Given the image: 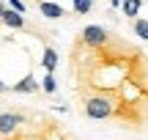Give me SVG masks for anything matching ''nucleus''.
I'll return each instance as SVG.
<instances>
[{
	"instance_id": "1",
	"label": "nucleus",
	"mask_w": 148,
	"mask_h": 140,
	"mask_svg": "<svg viewBox=\"0 0 148 140\" xmlns=\"http://www.w3.org/2000/svg\"><path fill=\"white\" fill-rule=\"evenodd\" d=\"M79 110L90 121H115V104L107 96H99V93H85L82 102H79Z\"/></svg>"
},
{
	"instance_id": "2",
	"label": "nucleus",
	"mask_w": 148,
	"mask_h": 140,
	"mask_svg": "<svg viewBox=\"0 0 148 140\" xmlns=\"http://www.w3.org/2000/svg\"><path fill=\"white\" fill-rule=\"evenodd\" d=\"M110 36H112V33L107 30L104 25H85L82 33H79V41L88 44V47H101V44L110 41Z\"/></svg>"
},
{
	"instance_id": "3",
	"label": "nucleus",
	"mask_w": 148,
	"mask_h": 140,
	"mask_svg": "<svg viewBox=\"0 0 148 140\" xmlns=\"http://www.w3.org/2000/svg\"><path fill=\"white\" fill-rule=\"evenodd\" d=\"M38 11H41V16H47V19H63V16H69V11H66L63 5L49 3V0H38Z\"/></svg>"
},
{
	"instance_id": "4",
	"label": "nucleus",
	"mask_w": 148,
	"mask_h": 140,
	"mask_svg": "<svg viewBox=\"0 0 148 140\" xmlns=\"http://www.w3.org/2000/svg\"><path fill=\"white\" fill-rule=\"evenodd\" d=\"M22 124V115L19 113H0V135H14L16 126Z\"/></svg>"
},
{
	"instance_id": "5",
	"label": "nucleus",
	"mask_w": 148,
	"mask_h": 140,
	"mask_svg": "<svg viewBox=\"0 0 148 140\" xmlns=\"http://www.w3.org/2000/svg\"><path fill=\"white\" fill-rule=\"evenodd\" d=\"M0 22H3L5 27H14V30H22V27H27L25 14H19V11H14V8H5L3 14H0Z\"/></svg>"
},
{
	"instance_id": "6",
	"label": "nucleus",
	"mask_w": 148,
	"mask_h": 140,
	"mask_svg": "<svg viewBox=\"0 0 148 140\" xmlns=\"http://www.w3.org/2000/svg\"><path fill=\"white\" fill-rule=\"evenodd\" d=\"M11 91H14V93H36V91H41V82H36L33 74H25L19 82L11 85Z\"/></svg>"
},
{
	"instance_id": "7",
	"label": "nucleus",
	"mask_w": 148,
	"mask_h": 140,
	"mask_svg": "<svg viewBox=\"0 0 148 140\" xmlns=\"http://www.w3.org/2000/svg\"><path fill=\"white\" fill-rule=\"evenodd\" d=\"M41 66H44L47 71H55V66H58V52H55V47H44Z\"/></svg>"
},
{
	"instance_id": "8",
	"label": "nucleus",
	"mask_w": 148,
	"mask_h": 140,
	"mask_svg": "<svg viewBox=\"0 0 148 140\" xmlns=\"http://www.w3.org/2000/svg\"><path fill=\"white\" fill-rule=\"evenodd\" d=\"M132 30H134L137 38L148 41V19H145V16H134V19H132Z\"/></svg>"
},
{
	"instance_id": "9",
	"label": "nucleus",
	"mask_w": 148,
	"mask_h": 140,
	"mask_svg": "<svg viewBox=\"0 0 148 140\" xmlns=\"http://www.w3.org/2000/svg\"><path fill=\"white\" fill-rule=\"evenodd\" d=\"M121 8H123V16L134 19V16H140V8H143V0H123V3H121Z\"/></svg>"
},
{
	"instance_id": "10",
	"label": "nucleus",
	"mask_w": 148,
	"mask_h": 140,
	"mask_svg": "<svg viewBox=\"0 0 148 140\" xmlns=\"http://www.w3.org/2000/svg\"><path fill=\"white\" fill-rule=\"evenodd\" d=\"M74 3V14L77 16H85V14H90V11H93V0H71Z\"/></svg>"
},
{
	"instance_id": "11",
	"label": "nucleus",
	"mask_w": 148,
	"mask_h": 140,
	"mask_svg": "<svg viewBox=\"0 0 148 140\" xmlns=\"http://www.w3.org/2000/svg\"><path fill=\"white\" fill-rule=\"evenodd\" d=\"M41 88H44V93H55V91H58V82H55V74H52V71H47V74H44Z\"/></svg>"
},
{
	"instance_id": "12",
	"label": "nucleus",
	"mask_w": 148,
	"mask_h": 140,
	"mask_svg": "<svg viewBox=\"0 0 148 140\" xmlns=\"http://www.w3.org/2000/svg\"><path fill=\"white\" fill-rule=\"evenodd\" d=\"M8 3H11V8H14V11H19V14H25V11H27V5L22 3V0H8Z\"/></svg>"
},
{
	"instance_id": "13",
	"label": "nucleus",
	"mask_w": 148,
	"mask_h": 140,
	"mask_svg": "<svg viewBox=\"0 0 148 140\" xmlns=\"http://www.w3.org/2000/svg\"><path fill=\"white\" fill-rule=\"evenodd\" d=\"M5 91H11V88H8V85H5V82H3V80H0V93H5Z\"/></svg>"
},
{
	"instance_id": "14",
	"label": "nucleus",
	"mask_w": 148,
	"mask_h": 140,
	"mask_svg": "<svg viewBox=\"0 0 148 140\" xmlns=\"http://www.w3.org/2000/svg\"><path fill=\"white\" fill-rule=\"evenodd\" d=\"M3 11H5V5H3V0H0V14H3Z\"/></svg>"
}]
</instances>
